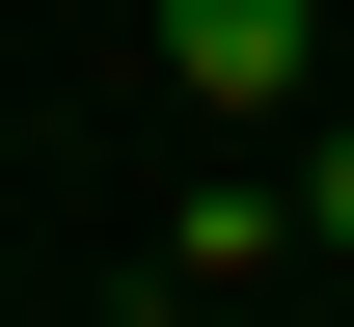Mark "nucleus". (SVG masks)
I'll list each match as a JSON object with an SVG mask.
<instances>
[{
	"label": "nucleus",
	"mask_w": 354,
	"mask_h": 327,
	"mask_svg": "<svg viewBox=\"0 0 354 327\" xmlns=\"http://www.w3.org/2000/svg\"><path fill=\"white\" fill-rule=\"evenodd\" d=\"M300 245H354V137H300Z\"/></svg>",
	"instance_id": "obj_2"
},
{
	"label": "nucleus",
	"mask_w": 354,
	"mask_h": 327,
	"mask_svg": "<svg viewBox=\"0 0 354 327\" xmlns=\"http://www.w3.org/2000/svg\"><path fill=\"white\" fill-rule=\"evenodd\" d=\"M136 28H164V82L218 109V137H272V109L327 82V0H136Z\"/></svg>",
	"instance_id": "obj_1"
}]
</instances>
